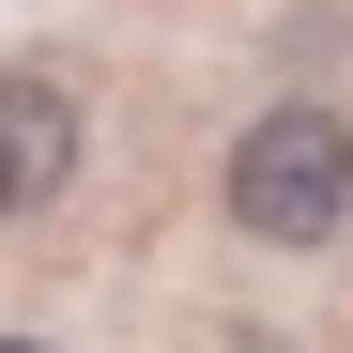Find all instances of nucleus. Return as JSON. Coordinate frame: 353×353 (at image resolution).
I'll use <instances>...</instances> for the list:
<instances>
[{"label": "nucleus", "instance_id": "2", "mask_svg": "<svg viewBox=\"0 0 353 353\" xmlns=\"http://www.w3.org/2000/svg\"><path fill=\"white\" fill-rule=\"evenodd\" d=\"M77 185V92L62 77H0V215Z\"/></svg>", "mask_w": 353, "mask_h": 353}, {"label": "nucleus", "instance_id": "1", "mask_svg": "<svg viewBox=\"0 0 353 353\" xmlns=\"http://www.w3.org/2000/svg\"><path fill=\"white\" fill-rule=\"evenodd\" d=\"M230 230L246 246H338L353 230V123L338 108H261L230 139Z\"/></svg>", "mask_w": 353, "mask_h": 353}]
</instances>
